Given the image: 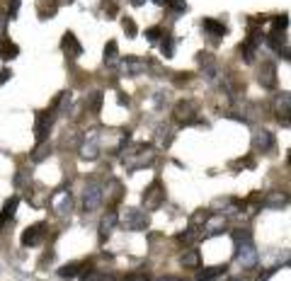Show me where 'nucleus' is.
<instances>
[{
  "label": "nucleus",
  "instance_id": "obj_16",
  "mask_svg": "<svg viewBox=\"0 0 291 281\" xmlns=\"http://www.w3.org/2000/svg\"><path fill=\"white\" fill-rule=\"evenodd\" d=\"M17 204H20V199L13 197L5 206H3V213H0V230H3V225L8 223V221H13V216H15V211H17Z\"/></svg>",
  "mask_w": 291,
  "mask_h": 281
},
{
  "label": "nucleus",
  "instance_id": "obj_3",
  "mask_svg": "<svg viewBox=\"0 0 291 281\" xmlns=\"http://www.w3.org/2000/svg\"><path fill=\"white\" fill-rule=\"evenodd\" d=\"M122 223H124L126 230H146L148 228V213L141 209H126Z\"/></svg>",
  "mask_w": 291,
  "mask_h": 281
},
{
  "label": "nucleus",
  "instance_id": "obj_19",
  "mask_svg": "<svg viewBox=\"0 0 291 281\" xmlns=\"http://www.w3.org/2000/svg\"><path fill=\"white\" fill-rule=\"evenodd\" d=\"M223 271H226V267H209V269H202V271L197 274V279L199 281H214V279H219Z\"/></svg>",
  "mask_w": 291,
  "mask_h": 281
},
{
  "label": "nucleus",
  "instance_id": "obj_21",
  "mask_svg": "<svg viewBox=\"0 0 291 281\" xmlns=\"http://www.w3.org/2000/svg\"><path fill=\"white\" fill-rule=\"evenodd\" d=\"M277 114H279V119L284 116V124H289V95L286 92H281V97L277 99Z\"/></svg>",
  "mask_w": 291,
  "mask_h": 281
},
{
  "label": "nucleus",
  "instance_id": "obj_25",
  "mask_svg": "<svg viewBox=\"0 0 291 281\" xmlns=\"http://www.w3.org/2000/svg\"><path fill=\"white\" fill-rule=\"evenodd\" d=\"M80 279H83V281H114V276H112V274H105V271H95V269H92V271L83 274Z\"/></svg>",
  "mask_w": 291,
  "mask_h": 281
},
{
  "label": "nucleus",
  "instance_id": "obj_37",
  "mask_svg": "<svg viewBox=\"0 0 291 281\" xmlns=\"http://www.w3.org/2000/svg\"><path fill=\"white\" fill-rule=\"evenodd\" d=\"M158 281H182V279H177V276H160Z\"/></svg>",
  "mask_w": 291,
  "mask_h": 281
},
{
  "label": "nucleus",
  "instance_id": "obj_26",
  "mask_svg": "<svg viewBox=\"0 0 291 281\" xmlns=\"http://www.w3.org/2000/svg\"><path fill=\"white\" fill-rule=\"evenodd\" d=\"M160 51H163V56H165V58H170L172 54H175V44H172V39H170V37H165V39H163V44H160Z\"/></svg>",
  "mask_w": 291,
  "mask_h": 281
},
{
  "label": "nucleus",
  "instance_id": "obj_13",
  "mask_svg": "<svg viewBox=\"0 0 291 281\" xmlns=\"http://www.w3.org/2000/svg\"><path fill=\"white\" fill-rule=\"evenodd\" d=\"M143 70H146V63L139 58H124L122 61V73H126V75H141Z\"/></svg>",
  "mask_w": 291,
  "mask_h": 281
},
{
  "label": "nucleus",
  "instance_id": "obj_7",
  "mask_svg": "<svg viewBox=\"0 0 291 281\" xmlns=\"http://www.w3.org/2000/svg\"><path fill=\"white\" fill-rule=\"evenodd\" d=\"M163 199H165V192L160 189V184H153L151 189L143 194V204H146V209H158L163 204Z\"/></svg>",
  "mask_w": 291,
  "mask_h": 281
},
{
  "label": "nucleus",
  "instance_id": "obj_12",
  "mask_svg": "<svg viewBox=\"0 0 291 281\" xmlns=\"http://www.w3.org/2000/svg\"><path fill=\"white\" fill-rule=\"evenodd\" d=\"M51 206H54L56 213H68L70 211V192H58L54 199H51Z\"/></svg>",
  "mask_w": 291,
  "mask_h": 281
},
{
  "label": "nucleus",
  "instance_id": "obj_10",
  "mask_svg": "<svg viewBox=\"0 0 291 281\" xmlns=\"http://www.w3.org/2000/svg\"><path fill=\"white\" fill-rule=\"evenodd\" d=\"M61 46H63V51H66L70 58H78L80 54H83V46H80V42H78V39H75V34H70V32L63 37V44H61Z\"/></svg>",
  "mask_w": 291,
  "mask_h": 281
},
{
  "label": "nucleus",
  "instance_id": "obj_8",
  "mask_svg": "<svg viewBox=\"0 0 291 281\" xmlns=\"http://www.w3.org/2000/svg\"><path fill=\"white\" fill-rule=\"evenodd\" d=\"M44 238V225L37 223L32 225V228H27L25 233H22V245H27V247H34V245H39Z\"/></svg>",
  "mask_w": 291,
  "mask_h": 281
},
{
  "label": "nucleus",
  "instance_id": "obj_27",
  "mask_svg": "<svg viewBox=\"0 0 291 281\" xmlns=\"http://www.w3.org/2000/svg\"><path fill=\"white\" fill-rule=\"evenodd\" d=\"M167 8H170L172 13H184V10H187V3H184V0H167Z\"/></svg>",
  "mask_w": 291,
  "mask_h": 281
},
{
  "label": "nucleus",
  "instance_id": "obj_6",
  "mask_svg": "<svg viewBox=\"0 0 291 281\" xmlns=\"http://www.w3.org/2000/svg\"><path fill=\"white\" fill-rule=\"evenodd\" d=\"M252 146H255V151H260V153H269V151L274 148V136H272L269 131H257L255 138H252Z\"/></svg>",
  "mask_w": 291,
  "mask_h": 281
},
{
  "label": "nucleus",
  "instance_id": "obj_28",
  "mask_svg": "<svg viewBox=\"0 0 291 281\" xmlns=\"http://www.w3.org/2000/svg\"><path fill=\"white\" fill-rule=\"evenodd\" d=\"M286 25H289V17H286V15H281V17H277V20H274V29H281V32H284V29H286ZM277 32H274V34H277Z\"/></svg>",
  "mask_w": 291,
  "mask_h": 281
},
{
  "label": "nucleus",
  "instance_id": "obj_15",
  "mask_svg": "<svg viewBox=\"0 0 291 281\" xmlns=\"http://www.w3.org/2000/svg\"><path fill=\"white\" fill-rule=\"evenodd\" d=\"M117 223H119V216H117L114 211H107V213L102 216V221H100V233H102V235H110Z\"/></svg>",
  "mask_w": 291,
  "mask_h": 281
},
{
  "label": "nucleus",
  "instance_id": "obj_17",
  "mask_svg": "<svg viewBox=\"0 0 291 281\" xmlns=\"http://www.w3.org/2000/svg\"><path fill=\"white\" fill-rule=\"evenodd\" d=\"M286 201H289V199H286V194H281V192H272V194L264 199L262 204L267 206V209H281V206H286Z\"/></svg>",
  "mask_w": 291,
  "mask_h": 281
},
{
  "label": "nucleus",
  "instance_id": "obj_31",
  "mask_svg": "<svg viewBox=\"0 0 291 281\" xmlns=\"http://www.w3.org/2000/svg\"><path fill=\"white\" fill-rule=\"evenodd\" d=\"M146 37H148V42H158V37H163V32H160L158 27H153V29L146 32Z\"/></svg>",
  "mask_w": 291,
  "mask_h": 281
},
{
  "label": "nucleus",
  "instance_id": "obj_33",
  "mask_svg": "<svg viewBox=\"0 0 291 281\" xmlns=\"http://www.w3.org/2000/svg\"><path fill=\"white\" fill-rule=\"evenodd\" d=\"M277 269H279V267H272V269H267L264 274H260V279H257V281H267V279H269V276H272V274H274V271H277Z\"/></svg>",
  "mask_w": 291,
  "mask_h": 281
},
{
  "label": "nucleus",
  "instance_id": "obj_24",
  "mask_svg": "<svg viewBox=\"0 0 291 281\" xmlns=\"http://www.w3.org/2000/svg\"><path fill=\"white\" fill-rule=\"evenodd\" d=\"M78 269H80L78 262H70V264L58 269V276H61V279H75V276H78Z\"/></svg>",
  "mask_w": 291,
  "mask_h": 281
},
{
  "label": "nucleus",
  "instance_id": "obj_18",
  "mask_svg": "<svg viewBox=\"0 0 291 281\" xmlns=\"http://www.w3.org/2000/svg\"><path fill=\"white\" fill-rule=\"evenodd\" d=\"M202 27L207 29L209 34H211V37H216V39H219V37H223V34H226V27H223L221 22H216V20H211V17H207V20L202 22Z\"/></svg>",
  "mask_w": 291,
  "mask_h": 281
},
{
  "label": "nucleus",
  "instance_id": "obj_1",
  "mask_svg": "<svg viewBox=\"0 0 291 281\" xmlns=\"http://www.w3.org/2000/svg\"><path fill=\"white\" fill-rule=\"evenodd\" d=\"M153 160H155V153H153L151 146H146V143L134 146V148L126 151V155H124V165L129 170H141V168H146V165H151Z\"/></svg>",
  "mask_w": 291,
  "mask_h": 281
},
{
  "label": "nucleus",
  "instance_id": "obj_4",
  "mask_svg": "<svg viewBox=\"0 0 291 281\" xmlns=\"http://www.w3.org/2000/svg\"><path fill=\"white\" fill-rule=\"evenodd\" d=\"M102 197H105V192H102V184L90 182L87 187H85V194H83V209H85V211L100 209V204H102Z\"/></svg>",
  "mask_w": 291,
  "mask_h": 281
},
{
  "label": "nucleus",
  "instance_id": "obj_14",
  "mask_svg": "<svg viewBox=\"0 0 291 281\" xmlns=\"http://www.w3.org/2000/svg\"><path fill=\"white\" fill-rule=\"evenodd\" d=\"M277 70H274V66L272 63H264L262 70H260V83H262V87H274L277 85V75H274Z\"/></svg>",
  "mask_w": 291,
  "mask_h": 281
},
{
  "label": "nucleus",
  "instance_id": "obj_22",
  "mask_svg": "<svg viewBox=\"0 0 291 281\" xmlns=\"http://www.w3.org/2000/svg\"><path fill=\"white\" fill-rule=\"evenodd\" d=\"M182 264L187 269H197L199 267V252H197V250H184V254H182Z\"/></svg>",
  "mask_w": 291,
  "mask_h": 281
},
{
  "label": "nucleus",
  "instance_id": "obj_38",
  "mask_svg": "<svg viewBox=\"0 0 291 281\" xmlns=\"http://www.w3.org/2000/svg\"><path fill=\"white\" fill-rule=\"evenodd\" d=\"M155 5H167V0H153Z\"/></svg>",
  "mask_w": 291,
  "mask_h": 281
},
{
  "label": "nucleus",
  "instance_id": "obj_30",
  "mask_svg": "<svg viewBox=\"0 0 291 281\" xmlns=\"http://www.w3.org/2000/svg\"><path fill=\"white\" fill-rule=\"evenodd\" d=\"M194 238H197V228H194V225L189 228V230H187V233H182V235H180L182 242H192Z\"/></svg>",
  "mask_w": 291,
  "mask_h": 281
},
{
  "label": "nucleus",
  "instance_id": "obj_2",
  "mask_svg": "<svg viewBox=\"0 0 291 281\" xmlns=\"http://www.w3.org/2000/svg\"><path fill=\"white\" fill-rule=\"evenodd\" d=\"M238 240V247H236V259L238 264L243 269H252L255 264H257V250H255V245H252V240H250L248 233H238L236 235Z\"/></svg>",
  "mask_w": 291,
  "mask_h": 281
},
{
  "label": "nucleus",
  "instance_id": "obj_36",
  "mask_svg": "<svg viewBox=\"0 0 291 281\" xmlns=\"http://www.w3.org/2000/svg\"><path fill=\"white\" fill-rule=\"evenodd\" d=\"M8 78H10V70H3V73H0V85L5 83V80H8Z\"/></svg>",
  "mask_w": 291,
  "mask_h": 281
},
{
  "label": "nucleus",
  "instance_id": "obj_11",
  "mask_svg": "<svg viewBox=\"0 0 291 281\" xmlns=\"http://www.w3.org/2000/svg\"><path fill=\"white\" fill-rule=\"evenodd\" d=\"M49 126H51V112H42L37 114V140L42 143L44 138H46V133H49Z\"/></svg>",
  "mask_w": 291,
  "mask_h": 281
},
{
  "label": "nucleus",
  "instance_id": "obj_35",
  "mask_svg": "<svg viewBox=\"0 0 291 281\" xmlns=\"http://www.w3.org/2000/svg\"><path fill=\"white\" fill-rule=\"evenodd\" d=\"M17 8H20V0H13V8H10V17L17 15Z\"/></svg>",
  "mask_w": 291,
  "mask_h": 281
},
{
  "label": "nucleus",
  "instance_id": "obj_23",
  "mask_svg": "<svg viewBox=\"0 0 291 281\" xmlns=\"http://www.w3.org/2000/svg\"><path fill=\"white\" fill-rule=\"evenodd\" d=\"M204 230H207V235H219V233H223V216H214Z\"/></svg>",
  "mask_w": 291,
  "mask_h": 281
},
{
  "label": "nucleus",
  "instance_id": "obj_39",
  "mask_svg": "<svg viewBox=\"0 0 291 281\" xmlns=\"http://www.w3.org/2000/svg\"><path fill=\"white\" fill-rule=\"evenodd\" d=\"M131 3H134V5H143L146 0H131Z\"/></svg>",
  "mask_w": 291,
  "mask_h": 281
},
{
  "label": "nucleus",
  "instance_id": "obj_20",
  "mask_svg": "<svg viewBox=\"0 0 291 281\" xmlns=\"http://www.w3.org/2000/svg\"><path fill=\"white\" fill-rule=\"evenodd\" d=\"M105 63L107 66H117L119 63V51H117V42H110L105 46Z\"/></svg>",
  "mask_w": 291,
  "mask_h": 281
},
{
  "label": "nucleus",
  "instance_id": "obj_34",
  "mask_svg": "<svg viewBox=\"0 0 291 281\" xmlns=\"http://www.w3.org/2000/svg\"><path fill=\"white\" fill-rule=\"evenodd\" d=\"M124 281H148V276H143V274H131V276H126Z\"/></svg>",
  "mask_w": 291,
  "mask_h": 281
},
{
  "label": "nucleus",
  "instance_id": "obj_32",
  "mask_svg": "<svg viewBox=\"0 0 291 281\" xmlns=\"http://www.w3.org/2000/svg\"><path fill=\"white\" fill-rule=\"evenodd\" d=\"M124 29L131 34V37H136V25H134L131 20H124Z\"/></svg>",
  "mask_w": 291,
  "mask_h": 281
},
{
  "label": "nucleus",
  "instance_id": "obj_9",
  "mask_svg": "<svg viewBox=\"0 0 291 281\" xmlns=\"http://www.w3.org/2000/svg\"><path fill=\"white\" fill-rule=\"evenodd\" d=\"M97 155H100V140H97L95 133H90V136L85 138L83 148H80V158H83V160H95Z\"/></svg>",
  "mask_w": 291,
  "mask_h": 281
},
{
  "label": "nucleus",
  "instance_id": "obj_29",
  "mask_svg": "<svg viewBox=\"0 0 291 281\" xmlns=\"http://www.w3.org/2000/svg\"><path fill=\"white\" fill-rule=\"evenodd\" d=\"M100 104H102V92H95L92 99H90V109H92V112H100Z\"/></svg>",
  "mask_w": 291,
  "mask_h": 281
},
{
  "label": "nucleus",
  "instance_id": "obj_5",
  "mask_svg": "<svg viewBox=\"0 0 291 281\" xmlns=\"http://www.w3.org/2000/svg\"><path fill=\"white\" fill-rule=\"evenodd\" d=\"M175 119L180 121V124H192L194 119H197V107H194V102L189 99H182L175 104Z\"/></svg>",
  "mask_w": 291,
  "mask_h": 281
}]
</instances>
